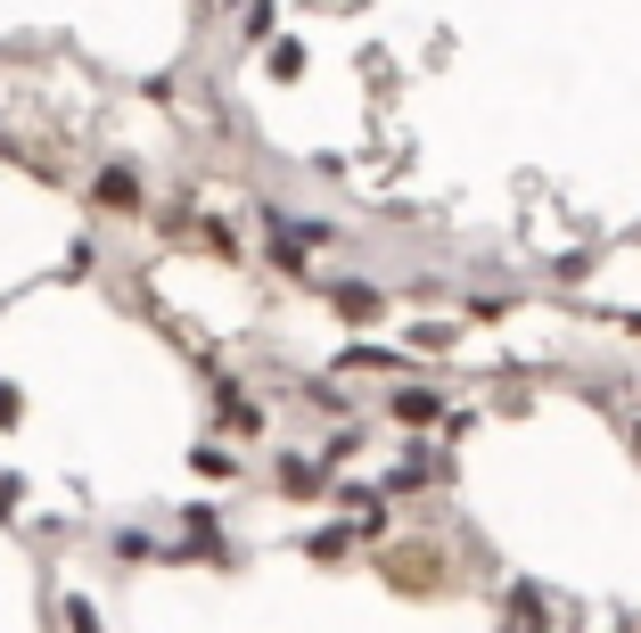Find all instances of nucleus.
<instances>
[{"label":"nucleus","instance_id":"nucleus-1","mask_svg":"<svg viewBox=\"0 0 641 633\" xmlns=\"http://www.w3.org/2000/svg\"><path fill=\"white\" fill-rule=\"evenodd\" d=\"M378 305H387V297H378V288H338V313H354V321H370Z\"/></svg>","mask_w":641,"mask_h":633}]
</instances>
